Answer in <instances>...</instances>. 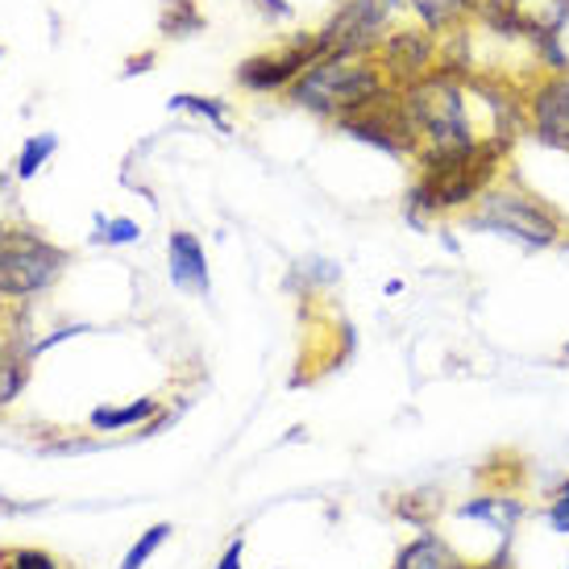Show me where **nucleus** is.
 I'll use <instances>...</instances> for the list:
<instances>
[{"instance_id": "nucleus-1", "label": "nucleus", "mask_w": 569, "mask_h": 569, "mask_svg": "<svg viewBox=\"0 0 569 569\" xmlns=\"http://www.w3.org/2000/svg\"><path fill=\"white\" fill-rule=\"evenodd\" d=\"M511 138H478L453 150H420L416 154V179L408 188V217L416 224L441 221L470 208L487 196L511 167Z\"/></svg>"}, {"instance_id": "nucleus-2", "label": "nucleus", "mask_w": 569, "mask_h": 569, "mask_svg": "<svg viewBox=\"0 0 569 569\" xmlns=\"http://www.w3.org/2000/svg\"><path fill=\"white\" fill-rule=\"evenodd\" d=\"M391 83L375 59H346V54H320L300 80L287 88V100L296 109L312 112L320 121H346L358 109L375 104Z\"/></svg>"}, {"instance_id": "nucleus-3", "label": "nucleus", "mask_w": 569, "mask_h": 569, "mask_svg": "<svg viewBox=\"0 0 569 569\" xmlns=\"http://www.w3.org/2000/svg\"><path fill=\"white\" fill-rule=\"evenodd\" d=\"M470 229H487V233H503V238H516L532 250H549L569 233L566 212L545 200L540 191L523 188L520 174H503L495 188L478 200L470 212H466Z\"/></svg>"}, {"instance_id": "nucleus-4", "label": "nucleus", "mask_w": 569, "mask_h": 569, "mask_svg": "<svg viewBox=\"0 0 569 569\" xmlns=\"http://www.w3.org/2000/svg\"><path fill=\"white\" fill-rule=\"evenodd\" d=\"M408 13V0H337L329 21L317 30L320 54L375 59V50Z\"/></svg>"}, {"instance_id": "nucleus-5", "label": "nucleus", "mask_w": 569, "mask_h": 569, "mask_svg": "<svg viewBox=\"0 0 569 569\" xmlns=\"http://www.w3.org/2000/svg\"><path fill=\"white\" fill-rule=\"evenodd\" d=\"M67 267V250L30 229H0V296L21 300L47 291Z\"/></svg>"}, {"instance_id": "nucleus-6", "label": "nucleus", "mask_w": 569, "mask_h": 569, "mask_svg": "<svg viewBox=\"0 0 569 569\" xmlns=\"http://www.w3.org/2000/svg\"><path fill=\"white\" fill-rule=\"evenodd\" d=\"M317 59H320L317 30H303V33H291L283 47L241 59L233 80H238L241 92L250 96H287V88L300 80Z\"/></svg>"}, {"instance_id": "nucleus-7", "label": "nucleus", "mask_w": 569, "mask_h": 569, "mask_svg": "<svg viewBox=\"0 0 569 569\" xmlns=\"http://www.w3.org/2000/svg\"><path fill=\"white\" fill-rule=\"evenodd\" d=\"M523 138L569 159V71H540L523 83Z\"/></svg>"}, {"instance_id": "nucleus-8", "label": "nucleus", "mask_w": 569, "mask_h": 569, "mask_svg": "<svg viewBox=\"0 0 569 569\" xmlns=\"http://www.w3.org/2000/svg\"><path fill=\"white\" fill-rule=\"evenodd\" d=\"M332 129L349 133L353 142L375 146V150L391 154V159H416V154H420V138H416V129H411L408 112H403L399 88H387V92H382L375 104L358 109L353 117L337 121Z\"/></svg>"}, {"instance_id": "nucleus-9", "label": "nucleus", "mask_w": 569, "mask_h": 569, "mask_svg": "<svg viewBox=\"0 0 569 569\" xmlns=\"http://www.w3.org/2000/svg\"><path fill=\"white\" fill-rule=\"evenodd\" d=\"M375 63H379V71L387 76V83L403 92V88L420 83L425 76H432V71L441 67V38L428 33L420 21H411V26L399 21L396 30L379 42Z\"/></svg>"}, {"instance_id": "nucleus-10", "label": "nucleus", "mask_w": 569, "mask_h": 569, "mask_svg": "<svg viewBox=\"0 0 569 569\" xmlns=\"http://www.w3.org/2000/svg\"><path fill=\"white\" fill-rule=\"evenodd\" d=\"M167 267H171V283L179 287V291L208 300V291H212V279H208V253L196 233L174 229L171 241H167Z\"/></svg>"}, {"instance_id": "nucleus-11", "label": "nucleus", "mask_w": 569, "mask_h": 569, "mask_svg": "<svg viewBox=\"0 0 569 569\" xmlns=\"http://www.w3.org/2000/svg\"><path fill=\"white\" fill-rule=\"evenodd\" d=\"M416 21L437 38H449L458 30H470L478 17V0H408Z\"/></svg>"}, {"instance_id": "nucleus-12", "label": "nucleus", "mask_w": 569, "mask_h": 569, "mask_svg": "<svg viewBox=\"0 0 569 569\" xmlns=\"http://www.w3.org/2000/svg\"><path fill=\"white\" fill-rule=\"evenodd\" d=\"M396 569H475L466 557L437 532H420L416 540H408L396 557Z\"/></svg>"}, {"instance_id": "nucleus-13", "label": "nucleus", "mask_w": 569, "mask_h": 569, "mask_svg": "<svg viewBox=\"0 0 569 569\" xmlns=\"http://www.w3.org/2000/svg\"><path fill=\"white\" fill-rule=\"evenodd\" d=\"M461 520H482L490 528H499V532H511L516 520L523 516L520 499H511V495H482V499H470V503L458 507Z\"/></svg>"}, {"instance_id": "nucleus-14", "label": "nucleus", "mask_w": 569, "mask_h": 569, "mask_svg": "<svg viewBox=\"0 0 569 569\" xmlns=\"http://www.w3.org/2000/svg\"><path fill=\"white\" fill-rule=\"evenodd\" d=\"M159 411H162V403L154 396L133 399V403H126V408H96L92 428L96 432H121V428H133V425H150Z\"/></svg>"}, {"instance_id": "nucleus-15", "label": "nucleus", "mask_w": 569, "mask_h": 569, "mask_svg": "<svg viewBox=\"0 0 569 569\" xmlns=\"http://www.w3.org/2000/svg\"><path fill=\"white\" fill-rule=\"evenodd\" d=\"M208 26L200 0H162L159 9V33L162 38H191Z\"/></svg>"}, {"instance_id": "nucleus-16", "label": "nucleus", "mask_w": 569, "mask_h": 569, "mask_svg": "<svg viewBox=\"0 0 569 569\" xmlns=\"http://www.w3.org/2000/svg\"><path fill=\"white\" fill-rule=\"evenodd\" d=\"M167 109L171 112H191V117H200V121H208L212 129H221V133H229V100H221V96H196V92H179L167 100Z\"/></svg>"}, {"instance_id": "nucleus-17", "label": "nucleus", "mask_w": 569, "mask_h": 569, "mask_svg": "<svg viewBox=\"0 0 569 569\" xmlns=\"http://www.w3.org/2000/svg\"><path fill=\"white\" fill-rule=\"evenodd\" d=\"M26 387V353L13 349V341L0 332V408L13 403Z\"/></svg>"}, {"instance_id": "nucleus-18", "label": "nucleus", "mask_w": 569, "mask_h": 569, "mask_svg": "<svg viewBox=\"0 0 569 569\" xmlns=\"http://www.w3.org/2000/svg\"><path fill=\"white\" fill-rule=\"evenodd\" d=\"M54 150H59V138H54V133H33V138H26L21 154H17V179H33V174L50 162Z\"/></svg>"}, {"instance_id": "nucleus-19", "label": "nucleus", "mask_w": 569, "mask_h": 569, "mask_svg": "<svg viewBox=\"0 0 569 569\" xmlns=\"http://www.w3.org/2000/svg\"><path fill=\"white\" fill-rule=\"evenodd\" d=\"M138 238H142V224L129 217H109V221L100 217L92 233V241H104V246H133Z\"/></svg>"}, {"instance_id": "nucleus-20", "label": "nucleus", "mask_w": 569, "mask_h": 569, "mask_svg": "<svg viewBox=\"0 0 569 569\" xmlns=\"http://www.w3.org/2000/svg\"><path fill=\"white\" fill-rule=\"evenodd\" d=\"M171 537V523H154V528H146L142 532V540H138V545H133V549H129L126 553V561H121V569H142L146 561H150V557L159 553L162 549V540Z\"/></svg>"}, {"instance_id": "nucleus-21", "label": "nucleus", "mask_w": 569, "mask_h": 569, "mask_svg": "<svg viewBox=\"0 0 569 569\" xmlns=\"http://www.w3.org/2000/svg\"><path fill=\"white\" fill-rule=\"evenodd\" d=\"M545 520H549V528H553L557 537H569V478L553 490V499L545 507Z\"/></svg>"}, {"instance_id": "nucleus-22", "label": "nucleus", "mask_w": 569, "mask_h": 569, "mask_svg": "<svg viewBox=\"0 0 569 569\" xmlns=\"http://www.w3.org/2000/svg\"><path fill=\"white\" fill-rule=\"evenodd\" d=\"M0 569H54V561L47 553L21 549V553H0Z\"/></svg>"}, {"instance_id": "nucleus-23", "label": "nucleus", "mask_w": 569, "mask_h": 569, "mask_svg": "<svg viewBox=\"0 0 569 569\" xmlns=\"http://www.w3.org/2000/svg\"><path fill=\"white\" fill-rule=\"evenodd\" d=\"M250 4L267 17L270 26H287V21L296 17V4H291V0H250Z\"/></svg>"}, {"instance_id": "nucleus-24", "label": "nucleus", "mask_w": 569, "mask_h": 569, "mask_svg": "<svg viewBox=\"0 0 569 569\" xmlns=\"http://www.w3.org/2000/svg\"><path fill=\"white\" fill-rule=\"evenodd\" d=\"M154 59H159L154 50H142V54H133V59H129L121 76H126V80H129V76H142V71H150V63H154Z\"/></svg>"}, {"instance_id": "nucleus-25", "label": "nucleus", "mask_w": 569, "mask_h": 569, "mask_svg": "<svg viewBox=\"0 0 569 569\" xmlns=\"http://www.w3.org/2000/svg\"><path fill=\"white\" fill-rule=\"evenodd\" d=\"M241 553H246V540H233V545H229V549H224V557H221V566L217 569H241Z\"/></svg>"}, {"instance_id": "nucleus-26", "label": "nucleus", "mask_w": 569, "mask_h": 569, "mask_svg": "<svg viewBox=\"0 0 569 569\" xmlns=\"http://www.w3.org/2000/svg\"><path fill=\"white\" fill-rule=\"evenodd\" d=\"M561 353H566V358H569V341H566V346H561Z\"/></svg>"}, {"instance_id": "nucleus-27", "label": "nucleus", "mask_w": 569, "mask_h": 569, "mask_svg": "<svg viewBox=\"0 0 569 569\" xmlns=\"http://www.w3.org/2000/svg\"><path fill=\"white\" fill-rule=\"evenodd\" d=\"M0 54H4V50H0Z\"/></svg>"}]
</instances>
